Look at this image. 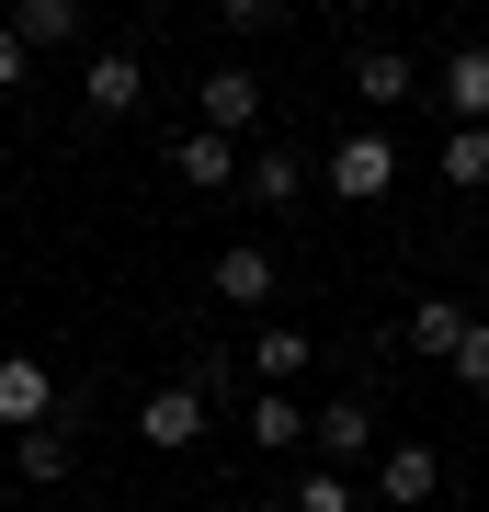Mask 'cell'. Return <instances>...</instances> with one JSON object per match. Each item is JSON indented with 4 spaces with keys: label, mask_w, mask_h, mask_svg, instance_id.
<instances>
[{
    "label": "cell",
    "mask_w": 489,
    "mask_h": 512,
    "mask_svg": "<svg viewBox=\"0 0 489 512\" xmlns=\"http://www.w3.org/2000/svg\"><path fill=\"white\" fill-rule=\"evenodd\" d=\"M0 478H12V456H0Z\"/></svg>",
    "instance_id": "cell-22"
},
{
    "label": "cell",
    "mask_w": 489,
    "mask_h": 512,
    "mask_svg": "<svg viewBox=\"0 0 489 512\" xmlns=\"http://www.w3.org/2000/svg\"><path fill=\"white\" fill-rule=\"evenodd\" d=\"M205 421H217V387L205 376H171L137 399V444H160V456H182V444H205Z\"/></svg>",
    "instance_id": "cell-1"
},
{
    "label": "cell",
    "mask_w": 489,
    "mask_h": 512,
    "mask_svg": "<svg viewBox=\"0 0 489 512\" xmlns=\"http://www.w3.org/2000/svg\"><path fill=\"white\" fill-rule=\"evenodd\" d=\"M296 512H353V478L342 467H308V478H296Z\"/></svg>",
    "instance_id": "cell-19"
},
{
    "label": "cell",
    "mask_w": 489,
    "mask_h": 512,
    "mask_svg": "<svg viewBox=\"0 0 489 512\" xmlns=\"http://www.w3.org/2000/svg\"><path fill=\"white\" fill-rule=\"evenodd\" d=\"M251 205H296L308 194V171H296V148H251V183H239Z\"/></svg>",
    "instance_id": "cell-15"
},
{
    "label": "cell",
    "mask_w": 489,
    "mask_h": 512,
    "mask_svg": "<svg viewBox=\"0 0 489 512\" xmlns=\"http://www.w3.org/2000/svg\"><path fill=\"white\" fill-rule=\"evenodd\" d=\"M171 171H182V183H194V194H239V183H251V160H239V137H182L171 148Z\"/></svg>",
    "instance_id": "cell-5"
},
{
    "label": "cell",
    "mask_w": 489,
    "mask_h": 512,
    "mask_svg": "<svg viewBox=\"0 0 489 512\" xmlns=\"http://www.w3.org/2000/svg\"><path fill=\"white\" fill-rule=\"evenodd\" d=\"M251 444H262V456H296V444H308V410H296L285 387H262V399H251Z\"/></svg>",
    "instance_id": "cell-13"
},
{
    "label": "cell",
    "mask_w": 489,
    "mask_h": 512,
    "mask_svg": "<svg viewBox=\"0 0 489 512\" xmlns=\"http://www.w3.org/2000/svg\"><path fill=\"white\" fill-rule=\"evenodd\" d=\"M467 308H455V296H421V308H410V353H433V365H455V353H467Z\"/></svg>",
    "instance_id": "cell-12"
},
{
    "label": "cell",
    "mask_w": 489,
    "mask_h": 512,
    "mask_svg": "<svg viewBox=\"0 0 489 512\" xmlns=\"http://www.w3.org/2000/svg\"><path fill=\"white\" fill-rule=\"evenodd\" d=\"M455 387H489V319L467 330V353H455Z\"/></svg>",
    "instance_id": "cell-20"
},
{
    "label": "cell",
    "mask_w": 489,
    "mask_h": 512,
    "mask_svg": "<svg viewBox=\"0 0 489 512\" xmlns=\"http://www.w3.org/2000/svg\"><path fill=\"white\" fill-rule=\"evenodd\" d=\"M80 103H91V114H137V103H148V69H137L126 46H103V57L80 69Z\"/></svg>",
    "instance_id": "cell-8"
},
{
    "label": "cell",
    "mask_w": 489,
    "mask_h": 512,
    "mask_svg": "<svg viewBox=\"0 0 489 512\" xmlns=\"http://www.w3.org/2000/svg\"><path fill=\"white\" fill-rule=\"evenodd\" d=\"M433 103L455 114V126H489V46H455L433 69Z\"/></svg>",
    "instance_id": "cell-6"
},
{
    "label": "cell",
    "mask_w": 489,
    "mask_h": 512,
    "mask_svg": "<svg viewBox=\"0 0 489 512\" xmlns=\"http://www.w3.org/2000/svg\"><path fill=\"white\" fill-rule=\"evenodd\" d=\"M23 69H35V46H23V35H12V23H0V92H12V80H23Z\"/></svg>",
    "instance_id": "cell-21"
},
{
    "label": "cell",
    "mask_w": 489,
    "mask_h": 512,
    "mask_svg": "<svg viewBox=\"0 0 489 512\" xmlns=\"http://www.w3.org/2000/svg\"><path fill=\"white\" fill-rule=\"evenodd\" d=\"M262 126V80L251 69H205V137H251Z\"/></svg>",
    "instance_id": "cell-7"
},
{
    "label": "cell",
    "mask_w": 489,
    "mask_h": 512,
    "mask_svg": "<svg viewBox=\"0 0 489 512\" xmlns=\"http://www.w3.org/2000/svg\"><path fill=\"white\" fill-rule=\"evenodd\" d=\"M444 183H489V126H455L444 137Z\"/></svg>",
    "instance_id": "cell-18"
},
{
    "label": "cell",
    "mask_w": 489,
    "mask_h": 512,
    "mask_svg": "<svg viewBox=\"0 0 489 512\" xmlns=\"http://www.w3.org/2000/svg\"><path fill=\"white\" fill-rule=\"evenodd\" d=\"M273 285H285V274H273L262 239H228V251H217V296H228V308H262Z\"/></svg>",
    "instance_id": "cell-11"
},
{
    "label": "cell",
    "mask_w": 489,
    "mask_h": 512,
    "mask_svg": "<svg viewBox=\"0 0 489 512\" xmlns=\"http://www.w3.org/2000/svg\"><path fill=\"white\" fill-rule=\"evenodd\" d=\"M0 23H12V35L35 46V57H46V46H80V35H91V12H80V0H12Z\"/></svg>",
    "instance_id": "cell-9"
},
{
    "label": "cell",
    "mask_w": 489,
    "mask_h": 512,
    "mask_svg": "<svg viewBox=\"0 0 489 512\" xmlns=\"http://www.w3.org/2000/svg\"><path fill=\"white\" fill-rule=\"evenodd\" d=\"M319 456H376V410H364V399H330L319 410Z\"/></svg>",
    "instance_id": "cell-14"
},
{
    "label": "cell",
    "mask_w": 489,
    "mask_h": 512,
    "mask_svg": "<svg viewBox=\"0 0 489 512\" xmlns=\"http://www.w3.org/2000/svg\"><path fill=\"white\" fill-rule=\"evenodd\" d=\"M69 410V387H57V365H35V353H0V433H46V421Z\"/></svg>",
    "instance_id": "cell-2"
},
{
    "label": "cell",
    "mask_w": 489,
    "mask_h": 512,
    "mask_svg": "<svg viewBox=\"0 0 489 512\" xmlns=\"http://www.w3.org/2000/svg\"><path fill=\"white\" fill-rule=\"evenodd\" d=\"M330 194H342V205L399 194V137H387V126H353L342 148H330Z\"/></svg>",
    "instance_id": "cell-3"
},
{
    "label": "cell",
    "mask_w": 489,
    "mask_h": 512,
    "mask_svg": "<svg viewBox=\"0 0 489 512\" xmlns=\"http://www.w3.org/2000/svg\"><path fill=\"white\" fill-rule=\"evenodd\" d=\"M433 490H444V456H433V444H387V456H376V501L387 512H421Z\"/></svg>",
    "instance_id": "cell-4"
},
{
    "label": "cell",
    "mask_w": 489,
    "mask_h": 512,
    "mask_svg": "<svg viewBox=\"0 0 489 512\" xmlns=\"http://www.w3.org/2000/svg\"><path fill=\"white\" fill-rule=\"evenodd\" d=\"M410 92H421V69H410L399 46H364V57H353V103H376V114H399Z\"/></svg>",
    "instance_id": "cell-10"
},
{
    "label": "cell",
    "mask_w": 489,
    "mask_h": 512,
    "mask_svg": "<svg viewBox=\"0 0 489 512\" xmlns=\"http://www.w3.org/2000/svg\"><path fill=\"white\" fill-rule=\"evenodd\" d=\"M251 376L262 387H296V376H308V330H262V342H251Z\"/></svg>",
    "instance_id": "cell-16"
},
{
    "label": "cell",
    "mask_w": 489,
    "mask_h": 512,
    "mask_svg": "<svg viewBox=\"0 0 489 512\" xmlns=\"http://www.w3.org/2000/svg\"><path fill=\"white\" fill-rule=\"evenodd\" d=\"M12 478L57 490V478H69V433H57V421H46V433H23V444H12Z\"/></svg>",
    "instance_id": "cell-17"
}]
</instances>
